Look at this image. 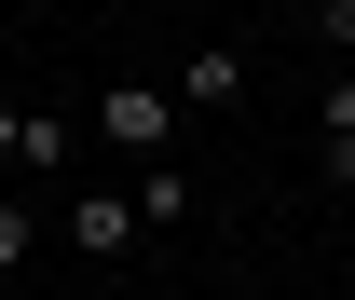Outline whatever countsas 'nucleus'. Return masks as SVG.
Segmentation results:
<instances>
[{
  "mask_svg": "<svg viewBox=\"0 0 355 300\" xmlns=\"http://www.w3.org/2000/svg\"><path fill=\"white\" fill-rule=\"evenodd\" d=\"M96 136H110V150H137V164H164V150H178V96L123 69V82H96Z\"/></svg>",
  "mask_w": 355,
  "mask_h": 300,
  "instance_id": "f257e3e1",
  "label": "nucleus"
},
{
  "mask_svg": "<svg viewBox=\"0 0 355 300\" xmlns=\"http://www.w3.org/2000/svg\"><path fill=\"white\" fill-rule=\"evenodd\" d=\"M137 232H150V218H137V191H69V246H83V259H123Z\"/></svg>",
  "mask_w": 355,
  "mask_h": 300,
  "instance_id": "f03ea898",
  "label": "nucleus"
},
{
  "mask_svg": "<svg viewBox=\"0 0 355 300\" xmlns=\"http://www.w3.org/2000/svg\"><path fill=\"white\" fill-rule=\"evenodd\" d=\"M232 82H246V55H232V42H205V55H191V69H178V96H191V109H219Z\"/></svg>",
  "mask_w": 355,
  "mask_h": 300,
  "instance_id": "7ed1b4c3",
  "label": "nucleus"
},
{
  "mask_svg": "<svg viewBox=\"0 0 355 300\" xmlns=\"http://www.w3.org/2000/svg\"><path fill=\"white\" fill-rule=\"evenodd\" d=\"M14 164H28V177H55V164H69V123H55V109H28V136H14Z\"/></svg>",
  "mask_w": 355,
  "mask_h": 300,
  "instance_id": "20e7f679",
  "label": "nucleus"
},
{
  "mask_svg": "<svg viewBox=\"0 0 355 300\" xmlns=\"http://www.w3.org/2000/svg\"><path fill=\"white\" fill-rule=\"evenodd\" d=\"M28 246H42V205H14V191H0V273H28Z\"/></svg>",
  "mask_w": 355,
  "mask_h": 300,
  "instance_id": "39448f33",
  "label": "nucleus"
},
{
  "mask_svg": "<svg viewBox=\"0 0 355 300\" xmlns=\"http://www.w3.org/2000/svg\"><path fill=\"white\" fill-rule=\"evenodd\" d=\"M328 177H342V191H355V123H328Z\"/></svg>",
  "mask_w": 355,
  "mask_h": 300,
  "instance_id": "423d86ee",
  "label": "nucleus"
},
{
  "mask_svg": "<svg viewBox=\"0 0 355 300\" xmlns=\"http://www.w3.org/2000/svg\"><path fill=\"white\" fill-rule=\"evenodd\" d=\"M14 136H28V109H0V164H14Z\"/></svg>",
  "mask_w": 355,
  "mask_h": 300,
  "instance_id": "0eeeda50",
  "label": "nucleus"
}]
</instances>
